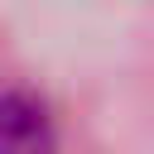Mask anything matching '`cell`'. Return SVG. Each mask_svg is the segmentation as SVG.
Listing matches in <instances>:
<instances>
[{"instance_id": "1", "label": "cell", "mask_w": 154, "mask_h": 154, "mask_svg": "<svg viewBox=\"0 0 154 154\" xmlns=\"http://www.w3.org/2000/svg\"><path fill=\"white\" fill-rule=\"evenodd\" d=\"M0 154H53V116L29 91H0Z\"/></svg>"}]
</instances>
